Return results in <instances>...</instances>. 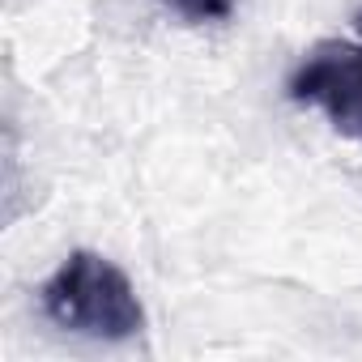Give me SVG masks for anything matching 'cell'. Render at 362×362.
<instances>
[{
  "label": "cell",
  "instance_id": "1",
  "mask_svg": "<svg viewBox=\"0 0 362 362\" xmlns=\"http://www.w3.org/2000/svg\"><path fill=\"white\" fill-rule=\"evenodd\" d=\"M43 315L90 341H132L145 328V307L119 264L98 252H69L39 290Z\"/></svg>",
  "mask_w": 362,
  "mask_h": 362
},
{
  "label": "cell",
  "instance_id": "2",
  "mask_svg": "<svg viewBox=\"0 0 362 362\" xmlns=\"http://www.w3.org/2000/svg\"><path fill=\"white\" fill-rule=\"evenodd\" d=\"M286 94L324 111L337 132L362 141V39L315 43L290 73Z\"/></svg>",
  "mask_w": 362,
  "mask_h": 362
},
{
  "label": "cell",
  "instance_id": "3",
  "mask_svg": "<svg viewBox=\"0 0 362 362\" xmlns=\"http://www.w3.org/2000/svg\"><path fill=\"white\" fill-rule=\"evenodd\" d=\"M162 5H170L188 22H226L235 13V0H162Z\"/></svg>",
  "mask_w": 362,
  "mask_h": 362
}]
</instances>
